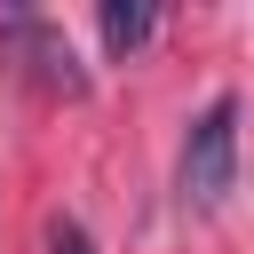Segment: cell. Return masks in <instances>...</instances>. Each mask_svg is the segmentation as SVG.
I'll return each instance as SVG.
<instances>
[{
  "label": "cell",
  "instance_id": "7a4b0ae2",
  "mask_svg": "<svg viewBox=\"0 0 254 254\" xmlns=\"http://www.w3.org/2000/svg\"><path fill=\"white\" fill-rule=\"evenodd\" d=\"M0 56H8L24 79H40L48 95H87V71H79L71 40H64L48 16H32V8H0Z\"/></svg>",
  "mask_w": 254,
  "mask_h": 254
},
{
  "label": "cell",
  "instance_id": "6da1fadb",
  "mask_svg": "<svg viewBox=\"0 0 254 254\" xmlns=\"http://www.w3.org/2000/svg\"><path fill=\"white\" fill-rule=\"evenodd\" d=\"M175 183H183V206H222L230 198V183H238V95H214L190 119Z\"/></svg>",
  "mask_w": 254,
  "mask_h": 254
},
{
  "label": "cell",
  "instance_id": "3957f363",
  "mask_svg": "<svg viewBox=\"0 0 254 254\" xmlns=\"http://www.w3.org/2000/svg\"><path fill=\"white\" fill-rule=\"evenodd\" d=\"M95 24H103V48H111V56H135V48L159 32V8H151V0H103Z\"/></svg>",
  "mask_w": 254,
  "mask_h": 254
},
{
  "label": "cell",
  "instance_id": "277c9868",
  "mask_svg": "<svg viewBox=\"0 0 254 254\" xmlns=\"http://www.w3.org/2000/svg\"><path fill=\"white\" fill-rule=\"evenodd\" d=\"M48 254H95L87 230H79V214H56V222H48Z\"/></svg>",
  "mask_w": 254,
  "mask_h": 254
}]
</instances>
